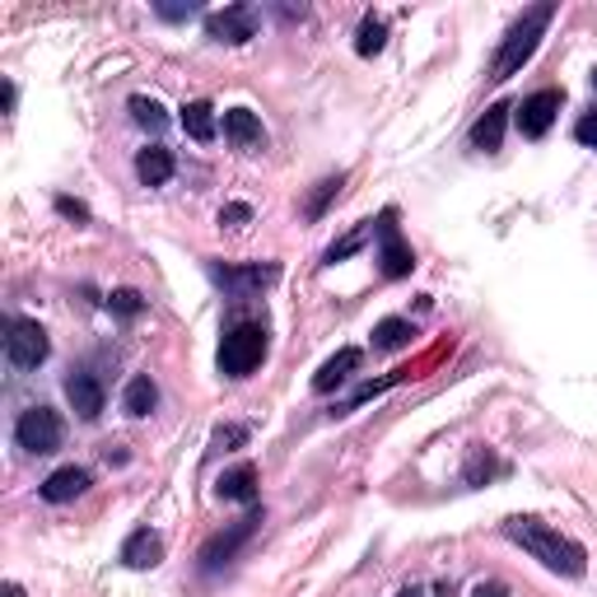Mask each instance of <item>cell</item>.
<instances>
[{
  "instance_id": "6da1fadb",
  "label": "cell",
  "mask_w": 597,
  "mask_h": 597,
  "mask_svg": "<svg viewBox=\"0 0 597 597\" xmlns=\"http://www.w3.org/2000/svg\"><path fill=\"white\" fill-rule=\"evenodd\" d=\"M505 537H509L513 546H523L532 560H542L546 570L564 574V579H579V574L588 570L584 546L570 542L564 532H556L551 523H542V518H509V523H505Z\"/></svg>"
},
{
  "instance_id": "7a4b0ae2",
  "label": "cell",
  "mask_w": 597,
  "mask_h": 597,
  "mask_svg": "<svg viewBox=\"0 0 597 597\" xmlns=\"http://www.w3.org/2000/svg\"><path fill=\"white\" fill-rule=\"evenodd\" d=\"M551 20H556V0H542V5H532V10H523L513 20V28L505 34V42H499V52H495V61H491V80L495 85H505L509 75H518L532 61V52L542 47V38H546V28H551Z\"/></svg>"
},
{
  "instance_id": "3957f363",
  "label": "cell",
  "mask_w": 597,
  "mask_h": 597,
  "mask_svg": "<svg viewBox=\"0 0 597 597\" xmlns=\"http://www.w3.org/2000/svg\"><path fill=\"white\" fill-rule=\"evenodd\" d=\"M262 359H266V327L257 322L229 327L225 341H219V373H229V379H247Z\"/></svg>"
},
{
  "instance_id": "277c9868",
  "label": "cell",
  "mask_w": 597,
  "mask_h": 597,
  "mask_svg": "<svg viewBox=\"0 0 597 597\" xmlns=\"http://www.w3.org/2000/svg\"><path fill=\"white\" fill-rule=\"evenodd\" d=\"M61 434H66V425H61V416L52 411V406H28V411L14 420V439H20V448L38 453V458L61 448Z\"/></svg>"
},
{
  "instance_id": "5b68a950",
  "label": "cell",
  "mask_w": 597,
  "mask_h": 597,
  "mask_svg": "<svg viewBox=\"0 0 597 597\" xmlns=\"http://www.w3.org/2000/svg\"><path fill=\"white\" fill-rule=\"evenodd\" d=\"M5 355H10V365H20V369H38L47 351H52V341H47V332L34 322V318H10L5 327Z\"/></svg>"
},
{
  "instance_id": "8992f818",
  "label": "cell",
  "mask_w": 597,
  "mask_h": 597,
  "mask_svg": "<svg viewBox=\"0 0 597 597\" xmlns=\"http://www.w3.org/2000/svg\"><path fill=\"white\" fill-rule=\"evenodd\" d=\"M373 229H379V262H383V276H392V280L411 276V271H416V253L402 243V233H397V211H383Z\"/></svg>"
},
{
  "instance_id": "52a82bcc",
  "label": "cell",
  "mask_w": 597,
  "mask_h": 597,
  "mask_svg": "<svg viewBox=\"0 0 597 597\" xmlns=\"http://www.w3.org/2000/svg\"><path fill=\"white\" fill-rule=\"evenodd\" d=\"M560 103H564V93L560 89H542V93H532V99L518 103V131H523L528 140H537L551 131V122L560 113Z\"/></svg>"
},
{
  "instance_id": "ba28073f",
  "label": "cell",
  "mask_w": 597,
  "mask_h": 597,
  "mask_svg": "<svg viewBox=\"0 0 597 597\" xmlns=\"http://www.w3.org/2000/svg\"><path fill=\"white\" fill-rule=\"evenodd\" d=\"M215 280L233 294H257L266 285L280 280V266L276 262H247V266H215Z\"/></svg>"
},
{
  "instance_id": "9c48e42d",
  "label": "cell",
  "mask_w": 597,
  "mask_h": 597,
  "mask_svg": "<svg viewBox=\"0 0 597 597\" xmlns=\"http://www.w3.org/2000/svg\"><path fill=\"white\" fill-rule=\"evenodd\" d=\"M206 34L215 42H247L257 34V14H253V5H229L219 14H206Z\"/></svg>"
},
{
  "instance_id": "30bf717a",
  "label": "cell",
  "mask_w": 597,
  "mask_h": 597,
  "mask_svg": "<svg viewBox=\"0 0 597 597\" xmlns=\"http://www.w3.org/2000/svg\"><path fill=\"white\" fill-rule=\"evenodd\" d=\"M257 523H262V518H257V509H253L247 518H239V523H233L229 532L211 537L206 546H201V564H206V570H219L225 560H233V551H239V546H243L247 537H253V528H257Z\"/></svg>"
},
{
  "instance_id": "8fae6325",
  "label": "cell",
  "mask_w": 597,
  "mask_h": 597,
  "mask_svg": "<svg viewBox=\"0 0 597 597\" xmlns=\"http://www.w3.org/2000/svg\"><path fill=\"white\" fill-rule=\"evenodd\" d=\"M66 397H71V406H75V416L80 420H99L103 416V383L93 379V373H71L66 379Z\"/></svg>"
},
{
  "instance_id": "7c38bea8",
  "label": "cell",
  "mask_w": 597,
  "mask_h": 597,
  "mask_svg": "<svg viewBox=\"0 0 597 597\" xmlns=\"http://www.w3.org/2000/svg\"><path fill=\"white\" fill-rule=\"evenodd\" d=\"M160 560H164V542H160V532L136 528L131 537L122 542V564H131V570H154Z\"/></svg>"
},
{
  "instance_id": "4fadbf2b",
  "label": "cell",
  "mask_w": 597,
  "mask_h": 597,
  "mask_svg": "<svg viewBox=\"0 0 597 597\" xmlns=\"http://www.w3.org/2000/svg\"><path fill=\"white\" fill-rule=\"evenodd\" d=\"M225 140L233 150H262L266 131H262L257 113H247V107H229V113H225Z\"/></svg>"
},
{
  "instance_id": "5bb4252c",
  "label": "cell",
  "mask_w": 597,
  "mask_h": 597,
  "mask_svg": "<svg viewBox=\"0 0 597 597\" xmlns=\"http://www.w3.org/2000/svg\"><path fill=\"white\" fill-rule=\"evenodd\" d=\"M89 491V471L85 467H61L42 481V499L47 505H66V499H80Z\"/></svg>"
},
{
  "instance_id": "9a60e30c",
  "label": "cell",
  "mask_w": 597,
  "mask_h": 597,
  "mask_svg": "<svg viewBox=\"0 0 597 597\" xmlns=\"http://www.w3.org/2000/svg\"><path fill=\"white\" fill-rule=\"evenodd\" d=\"M219 499H233V505H257V467L253 462H239L219 477Z\"/></svg>"
},
{
  "instance_id": "2e32d148",
  "label": "cell",
  "mask_w": 597,
  "mask_h": 597,
  "mask_svg": "<svg viewBox=\"0 0 597 597\" xmlns=\"http://www.w3.org/2000/svg\"><path fill=\"white\" fill-rule=\"evenodd\" d=\"M505 122H509V103H491V107H485V117L471 127V145L495 154L499 145H505Z\"/></svg>"
},
{
  "instance_id": "e0dca14e",
  "label": "cell",
  "mask_w": 597,
  "mask_h": 597,
  "mask_svg": "<svg viewBox=\"0 0 597 597\" xmlns=\"http://www.w3.org/2000/svg\"><path fill=\"white\" fill-rule=\"evenodd\" d=\"M359 359H365V355H359L355 345H345V351H336L318 373H313V388H318V392H332L336 383H345V379H351V373L359 369Z\"/></svg>"
},
{
  "instance_id": "ac0fdd59",
  "label": "cell",
  "mask_w": 597,
  "mask_h": 597,
  "mask_svg": "<svg viewBox=\"0 0 597 597\" xmlns=\"http://www.w3.org/2000/svg\"><path fill=\"white\" fill-rule=\"evenodd\" d=\"M136 173H140V182H145V187H164V182L173 178V154H168L164 145H154V150H140Z\"/></svg>"
},
{
  "instance_id": "d6986e66",
  "label": "cell",
  "mask_w": 597,
  "mask_h": 597,
  "mask_svg": "<svg viewBox=\"0 0 597 597\" xmlns=\"http://www.w3.org/2000/svg\"><path fill=\"white\" fill-rule=\"evenodd\" d=\"M154 402H160V388H154L150 373H136V379L127 383V392H122V406H127V416H150Z\"/></svg>"
},
{
  "instance_id": "ffe728a7",
  "label": "cell",
  "mask_w": 597,
  "mask_h": 597,
  "mask_svg": "<svg viewBox=\"0 0 597 597\" xmlns=\"http://www.w3.org/2000/svg\"><path fill=\"white\" fill-rule=\"evenodd\" d=\"M411 336H416V327L406 322V318H383L379 327H373V351H406L411 345Z\"/></svg>"
},
{
  "instance_id": "44dd1931",
  "label": "cell",
  "mask_w": 597,
  "mask_h": 597,
  "mask_svg": "<svg viewBox=\"0 0 597 597\" xmlns=\"http://www.w3.org/2000/svg\"><path fill=\"white\" fill-rule=\"evenodd\" d=\"M182 131L192 136V140H201V145H206V140H215V107H211L206 99L187 103V107H182Z\"/></svg>"
},
{
  "instance_id": "7402d4cb",
  "label": "cell",
  "mask_w": 597,
  "mask_h": 597,
  "mask_svg": "<svg viewBox=\"0 0 597 597\" xmlns=\"http://www.w3.org/2000/svg\"><path fill=\"white\" fill-rule=\"evenodd\" d=\"M383 47H388V24H383V20H373V14H369V20H365V24H359L355 52H359V56H379V52H383Z\"/></svg>"
},
{
  "instance_id": "603a6c76",
  "label": "cell",
  "mask_w": 597,
  "mask_h": 597,
  "mask_svg": "<svg viewBox=\"0 0 597 597\" xmlns=\"http://www.w3.org/2000/svg\"><path fill=\"white\" fill-rule=\"evenodd\" d=\"M131 113H136V122H140L145 131H164V127H168L164 107L154 103V99H145V93H136V99H131Z\"/></svg>"
},
{
  "instance_id": "cb8c5ba5",
  "label": "cell",
  "mask_w": 597,
  "mask_h": 597,
  "mask_svg": "<svg viewBox=\"0 0 597 597\" xmlns=\"http://www.w3.org/2000/svg\"><path fill=\"white\" fill-rule=\"evenodd\" d=\"M341 182H345V178H341V173H336V178H322V182H318V192H313V196H308V206H304V215H308V219H322V215H327V206H332V196L341 192Z\"/></svg>"
},
{
  "instance_id": "d4e9b609",
  "label": "cell",
  "mask_w": 597,
  "mask_h": 597,
  "mask_svg": "<svg viewBox=\"0 0 597 597\" xmlns=\"http://www.w3.org/2000/svg\"><path fill=\"white\" fill-rule=\"evenodd\" d=\"M369 233H373V225H359L355 233H345L341 243H332V247H327V262H345L351 253H359V247L369 243Z\"/></svg>"
},
{
  "instance_id": "484cf974",
  "label": "cell",
  "mask_w": 597,
  "mask_h": 597,
  "mask_svg": "<svg viewBox=\"0 0 597 597\" xmlns=\"http://www.w3.org/2000/svg\"><path fill=\"white\" fill-rule=\"evenodd\" d=\"M495 471H499V462H495L485 448H477V453H471V462H467V485H481V481H491Z\"/></svg>"
},
{
  "instance_id": "4316f807",
  "label": "cell",
  "mask_w": 597,
  "mask_h": 597,
  "mask_svg": "<svg viewBox=\"0 0 597 597\" xmlns=\"http://www.w3.org/2000/svg\"><path fill=\"white\" fill-rule=\"evenodd\" d=\"M211 444L229 453V448H239V444H247V430H243V425H219V430L211 434Z\"/></svg>"
},
{
  "instance_id": "83f0119b",
  "label": "cell",
  "mask_w": 597,
  "mask_h": 597,
  "mask_svg": "<svg viewBox=\"0 0 597 597\" xmlns=\"http://www.w3.org/2000/svg\"><path fill=\"white\" fill-rule=\"evenodd\" d=\"M107 304H113V313H122V318H136V313L145 308V304H140V294H136V290H117L113 298H107Z\"/></svg>"
},
{
  "instance_id": "f1b7e54d",
  "label": "cell",
  "mask_w": 597,
  "mask_h": 597,
  "mask_svg": "<svg viewBox=\"0 0 597 597\" xmlns=\"http://www.w3.org/2000/svg\"><path fill=\"white\" fill-rule=\"evenodd\" d=\"M247 219H253V206H243V201H233V206H225V211H219V225H229V229L247 225Z\"/></svg>"
},
{
  "instance_id": "f546056e",
  "label": "cell",
  "mask_w": 597,
  "mask_h": 597,
  "mask_svg": "<svg viewBox=\"0 0 597 597\" xmlns=\"http://www.w3.org/2000/svg\"><path fill=\"white\" fill-rule=\"evenodd\" d=\"M574 140H579V145H593V150H597V113L579 117V127H574Z\"/></svg>"
},
{
  "instance_id": "4dcf8cb0",
  "label": "cell",
  "mask_w": 597,
  "mask_h": 597,
  "mask_svg": "<svg viewBox=\"0 0 597 597\" xmlns=\"http://www.w3.org/2000/svg\"><path fill=\"white\" fill-rule=\"evenodd\" d=\"M56 211L71 219H89V206H80V201H71V196H56Z\"/></svg>"
},
{
  "instance_id": "1f68e13d",
  "label": "cell",
  "mask_w": 597,
  "mask_h": 597,
  "mask_svg": "<svg viewBox=\"0 0 597 597\" xmlns=\"http://www.w3.org/2000/svg\"><path fill=\"white\" fill-rule=\"evenodd\" d=\"M160 14H164V20H192L196 5H160Z\"/></svg>"
},
{
  "instance_id": "d6a6232c",
  "label": "cell",
  "mask_w": 597,
  "mask_h": 597,
  "mask_svg": "<svg viewBox=\"0 0 597 597\" xmlns=\"http://www.w3.org/2000/svg\"><path fill=\"white\" fill-rule=\"evenodd\" d=\"M471 597H509V588L505 584H477V593Z\"/></svg>"
},
{
  "instance_id": "836d02e7",
  "label": "cell",
  "mask_w": 597,
  "mask_h": 597,
  "mask_svg": "<svg viewBox=\"0 0 597 597\" xmlns=\"http://www.w3.org/2000/svg\"><path fill=\"white\" fill-rule=\"evenodd\" d=\"M434 597H453V588H448V584H439V588H434Z\"/></svg>"
},
{
  "instance_id": "e575fe53",
  "label": "cell",
  "mask_w": 597,
  "mask_h": 597,
  "mask_svg": "<svg viewBox=\"0 0 597 597\" xmlns=\"http://www.w3.org/2000/svg\"><path fill=\"white\" fill-rule=\"evenodd\" d=\"M5 597H24V593H20V588H14V584H10V588H5Z\"/></svg>"
},
{
  "instance_id": "d590c367",
  "label": "cell",
  "mask_w": 597,
  "mask_h": 597,
  "mask_svg": "<svg viewBox=\"0 0 597 597\" xmlns=\"http://www.w3.org/2000/svg\"><path fill=\"white\" fill-rule=\"evenodd\" d=\"M397 597H420V588H406V593H397Z\"/></svg>"
},
{
  "instance_id": "8d00e7d4",
  "label": "cell",
  "mask_w": 597,
  "mask_h": 597,
  "mask_svg": "<svg viewBox=\"0 0 597 597\" xmlns=\"http://www.w3.org/2000/svg\"><path fill=\"white\" fill-rule=\"evenodd\" d=\"M593 85H597V66H593Z\"/></svg>"
}]
</instances>
